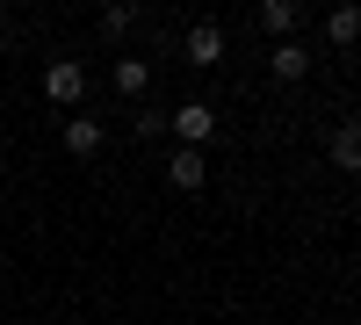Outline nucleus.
I'll return each instance as SVG.
<instances>
[{"label":"nucleus","mask_w":361,"mask_h":325,"mask_svg":"<svg viewBox=\"0 0 361 325\" xmlns=\"http://www.w3.org/2000/svg\"><path fill=\"white\" fill-rule=\"evenodd\" d=\"M173 130H180V152H202V145L217 137V109H209V102H180L173 109Z\"/></svg>","instance_id":"obj_1"},{"label":"nucleus","mask_w":361,"mask_h":325,"mask_svg":"<svg viewBox=\"0 0 361 325\" xmlns=\"http://www.w3.org/2000/svg\"><path fill=\"white\" fill-rule=\"evenodd\" d=\"M44 94H51L58 109H73V102L87 94V73L73 66V58H51V66H44Z\"/></svg>","instance_id":"obj_2"},{"label":"nucleus","mask_w":361,"mask_h":325,"mask_svg":"<svg viewBox=\"0 0 361 325\" xmlns=\"http://www.w3.org/2000/svg\"><path fill=\"white\" fill-rule=\"evenodd\" d=\"M180 51H188V66H202V73H209V66L224 58V29H217V22H195V29H188V44H180Z\"/></svg>","instance_id":"obj_3"},{"label":"nucleus","mask_w":361,"mask_h":325,"mask_svg":"<svg viewBox=\"0 0 361 325\" xmlns=\"http://www.w3.org/2000/svg\"><path fill=\"white\" fill-rule=\"evenodd\" d=\"M333 166L340 173H361V116H347V123L333 130Z\"/></svg>","instance_id":"obj_4"},{"label":"nucleus","mask_w":361,"mask_h":325,"mask_svg":"<svg viewBox=\"0 0 361 325\" xmlns=\"http://www.w3.org/2000/svg\"><path fill=\"white\" fill-rule=\"evenodd\" d=\"M66 152H102V123H94V116H73V123H66Z\"/></svg>","instance_id":"obj_5"},{"label":"nucleus","mask_w":361,"mask_h":325,"mask_svg":"<svg viewBox=\"0 0 361 325\" xmlns=\"http://www.w3.org/2000/svg\"><path fill=\"white\" fill-rule=\"evenodd\" d=\"M267 66H275V80H304V73H311V51H304V44H275Z\"/></svg>","instance_id":"obj_6"},{"label":"nucleus","mask_w":361,"mask_h":325,"mask_svg":"<svg viewBox=\"0 0 361 325\" xmlns=\"http://www.w3.org/2000/svg\"><path fill=\"white\" fill-rule=\"evenodd\" d=\"M166 181H173V188H202V181H209V166H202V152H173V166H166Z\"/></svg>","instance_id":"obj_7"},{"label":"nucleus","mask_w":361,"mask_h":325,"mask_svg":"<svg viewBox=\"0 0 361 325\" xmlns=\"http://www.w3.org/2000/svg\"><path fill=\"white\" fill-rule=\"evenodd\" d=\"M260 29L289 44V29H296V8H289V0H267V8H260Z\"/></svg>","instance_id":"obj_8"},{"label":"nucleus","mask_w":361,"mask_h":325,"mask_svg":"<svg viewBox=\"0 0 361 325\" xmlns=\"http://www.w3.org/2000/svg\"><path fill=\"white\" fill-rule=\"evenodd\" d=\"M325 37H333V44H354V37H361V8H333V15H325Z\"/></svg>","instance_id":"obj_9"},{"label":"nucleus","mask_w":361,"mask_h":325,"mask_svg":"<svg viewBox=\"0 0 361 325\" xmlns=\"http://www.w3.org/2000/svg\"><path fill=\"white\" fill-rule=\"evenodd\" d=\"M145 80H152L145 58H116V87H123V94H145Z\"/></svg>","instance_id":"obj_10"},{"label":"nucleus","mask_w":361,"mask_h":325,"mask_svg":"<svg viewBox=\"0 0 361 325\" xmlns=\"http://www.w3.org/2000/svg\"><path fill=\"white\" fill-rule=\"evenodd\" d=\"M130 22H137V8H123V0H116V8H102V37H123Z\"/></svg>","instance_id":"obj_11"}]
</instances>
